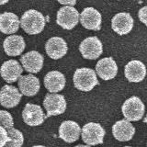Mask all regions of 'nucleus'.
Segmentation results:
<instances>
[{"label": "nucleus", "instance_id": "nucleus-1", "mask_svg": "<svg viewBox=\"0 0 147 147\" xmlns=\"http://www.w3.org/2000/svg\"><path fill=\"white\" fill-rule=\"evenodd\" d=\"M45 18L40 11L30 9L26 11L21 17L20 26L26 33L30 35L39 34L45 27Z\"/></svg>", "mask_w": 147, "mask_h": 147}, {"label": "nucleus", "instance_id": "nucleus-2", "mask_svg": "<svg viewBox=\"0 0 147 147\" xmlns=\"http://www.w3.org/2000/svg\"><path fill=\"white\" fill-rule=\"evenodd\" d=\"M74 85L76 88L81 91H90L98 85V77L96 72L90 68H79L75 72L74 75Z\"/></svg>", "mask_w": 147, "mask_h": 147}, {"label": "nucleus", "instance_id": "nucleus-3", "mask_svg": "<svg viewBox=\"0 0 147 147\" xmlns=\"http://www.w3.org/2000/svg\"><path fill=\"white\" fill-rule=\"evenodd\" d=\"M123 116L129 121H137L144 117V105L138 96H131L122 105Z\"/></svg>", "mask_w": 147, "mask_h": 147}, {"label": "nucleus", "instance_id": "nucleus-4", "mask_svg": "<svg viewBox=\"0 0 147 147\" xmlns=\"http://www.w3.org/2000/svg\"><path fill=\"white\" fill-rule=\"evenodd\" d=\"M105 130L99 123L89 122L82 128V140L87 145H96L103 142Z\"/></svg>", "mask_w": 147, "mask_h": 147}, {"label": "nucleus", "instance_id": "nucleus-5", "mask_svg": "<svg viewBox=\"0 0 147 147\" xmlns=\"http://www.w3.org/2000/svg\"><path fill=\"white\" fill-rule=\"evenodd\" d=\"M80 20V15L76 9L71 6H65L57 12L56 23L64 30H72Z\"/></svg>", "mask_w": 147, "mask_h": 147}, {"label": "nucleus", "instance_id": "nucleus-6", "mask_svg": "<svg viewBox=\"0 0 147 147\" xmlns=\"http://www.w3.org/2000/svg\"><path fill=\"white\" fill-rule=\"evenodd\" d=\"M43 106L47 111L46 119L51 116L63 114L66 109V100L63 95L47 94L43 100Z\"/></svg>", "mask_w": 147, "mask_h": 147}, {"label": "nucleus", "instance_id": "nucleus-7", "mask_svg": "<svg viewBox=\"0 0 147 147\" xmlns=\"http://www.w3.org/2000/svg\"><path fill=\"white\" fill-rule=\"evenodd\" d=\"M79 51L83 57L88 60L98 59L103 53V45L98 37H88L82 41Z\"/></svg>", "mask_w": 147, "mask_h": 147}, {"label": "nucleus", "instance_id": "nucleus-8", "mask_svg": "<svg viewBox=\"0 0 147 147\" xmlns=\"http://www.w3.org/2000/svg\"><path fill=\"white\" fill-rule=\"evenodd\" d=\"M22 118L24 122L29 126H39L43 123L46 115L43 113L40 106L28 103L26 104L22 112Z\"/></svg>", "mask_w": 147, "mask_h": 147}, {"label": "nucleus", "instance_id": "nucleus-9", "mask_svg": "<svg viewBox=\"0 0 147 147\" xmlns=\"http://www.w3.org/2000/svg\"><path fill=\"white\" fill-rule=\"evenodd\" d=\"M101 14L94 7H86L80 15L82 26L87 30H99L101 29Z\"/></svg>", "mask_w": 147, "mask_h": 147}, {"label": "nucleus", "instance_id": "nucleus-10", "mask_svg": "<svg viewBox=\"0 0 147 147\" xmlns=\"http://www.w3.org/2000/svg\"><path fill=\"white\" fill-rule=\"evenodd\" d=\"M22 94L14 86L6 85L0 90V104L5 108L16 107L20 102Z\"/></svg>", "mask_w": 147, "mask_h": 147}, {"label": "nucleus", "instance_id": "nucleus-11", "mask_svg": "<svg viewBox=\"0 0 147 147\" xmlns=\"http://www.w3.org/2000/svg\"><path fill=\"white\" fill-rule=\"evenodd\" d=\"M43 56L36 51H30V52L22 55L20 58L22 66L27 72L31 74L39 73L41 70L43 66Z\"/></svg>", "mask_w": 147, "mask_h": 147}, {"label": "nucleus", "instance_id": "nucleus-12", "mask_svg": "<svg viewBox=\"0 0 147 147\" xmlns=\"http://www.w3.org/2000/svg\"><path fill=\"white\" fill-rule=\"evenodd\" d=\"M46 53L48 56L53 60L63 58L67 53V44L63 38L60 37H53L48 40L45 44Z\"/></svg>", "mask_w": 147, "mask_h": 147}, {"label": "nucleus", "instance_id": "nucleus-13", "mask_svg": "<svg viewBox=\"0 0 147 147\" xmlns=\"http://www.w3.org/2000/svg\"><path fill=\"white\" fill-rule=\"evenodd\" d=\"M111 27L112 30L119 35L128 34L133 28V18L129 13H118L112 18Z\"/></svg>", "mask_w": 147, "mask_h": 147}, {"label": "nucleus", "instance_id": "nucleus-14", "mask_svg": "<svg viewBox=\"0 0 147 147\" xmlns=\"http://www.w3.org/2000/svg\"><path fill=\"white\" fill-rule=\"evenodd\" d=\"M96 71L103 80H110L117 76L118 65L111 57H106L99 60L96 65Z\"/></svg>", "mask_w": 147, "mask_h": 147}, {"label": "nucleus", "instance_id": "nucleus-15", "mask_svg": "<svg viewBox=\"0 0 147 147\" xmlns=\"http://www.w3.org/2000/svg\"><path fill=\"white\" fill-rule=\"evenodd\" d=\"M23 69L16 60H8L5 62L0 68V75L7 83H14L20 79Z\"/></svg>", "mask_w": 147, "mask_h": 147}, {"label": "nucleus", "instance_id": "nucleus-16", "mask_svg": "<svg viewBox=\"0 0 147 147\" xmlns=\"http://www.w3.org/2000/svg\"><path fill=\"white\" fill-rule=\"evenodd\" d=\"M125 77L130 82L138 83L144 79L146 76V67L141 61L132 60L125 66Z\"/></svg>", "mask_w": 147, "mask_h": 147}, {"label": "nucleus", "instance_id": "nucleus-17", "mask_svg": "<svg viewBox=\"0 0 147 147\" xmlns=\"http://www.w3.org/2000/svg\"><path fill=\"white\" fill-rule=\"evenodd\" d=\"M81 133V128L76 121H63L59 128V137L64 142H74L79 139Z\"/></svg>", "mask_w": 147, "mask_h": 147}, {"label": "nucleus", "instance_id": "nucleus-18", "mask_svg": "<svg viewBox=\"0 0 147 147\" xmlns=\"http://www.w3.org/2000/svg\"><path fill=\"white\" fill-rule=\"evenodd\" d=\"M112 133L119 142H128L132 139L135 133V128L127 119H121L114 124L112 127Z\"/></svg>", "mask_w": 147, "mask_h": 147}, {"label": "nucleus", "instance_id": "nucleus-19", "mask_svg": "<svg viewBox=\"0 0 147 147\" xmlns=\"http://www.w3.org/2000/svg\"><path fill=\"white\" fill-rule=\"evenodd\" d=\"M18 87L22 95L27 96H33L40 90V80L33 75L22 76L18 79Z\"/></svg>", "mask_w": 147, "mask_h": 147}, {"label": "nucleus", "instance_id": "nucleus-20", "mask_svg": "<svg viewBox=\"0 0 147 147\" xmlns=\"http://www.w3.org/2000/svg\"><path fill=\"white\" fill-rule=\"evenodd\" d=\"M3 47L8 56H18L24 51L26 43L22 36L11 35L5 39Z\"/></svg>", "mask_w": 147, "mask_h": 147}, {"label": "nucleus", "instance_id": "nucleus-21", "mask_svg": "<svg viewBox=\"0 0 147 147\" xmlns=\"http://www.w3.org/2000/svg\"><path fill=\"white\" fill-rule=\"evenodd\" d=\"M20 21L16 14L5 12L0 14V31L4 34H13L18 30Z\"/></svg>", "mask_w": 147, "mask_h": 147}, {"label": "nucleus", "instance_id": "nucleus-22", "mask_svg": "<svg viewBox=\"0 0 147 147\" xmlns=\"http://www.w3.org/2000/svg\"><path fill=\"white\" fill-rule=\"evenodd\" d=\"M44 86L48 91L57 93L65 86V77L59 71H51L44 77Z\"/></svg>", "mask_w": 147, "mask_h": 147}, {"label": "nucleus", "instance_id": "nucleus-23", "mask_svg": "<svg viewBox=\"0 0 147 147\" xmlns=\"http://www.w3.org/2000/svg\"><path fill=\"white\" fill-rule=\"evenodd\" d=\"M7 131V142L5 147H21L24 142V137L20 131L10 128Z\"/></svg>", "mask_w": 147, "mask_h": 147}, {"label": "nucleus", "instance_id": "nucleus-24", "mask_svg": "<svg viewBox=\"0 0 147 147\" xmlns=\"http://www.w3.org/2000/svg\"><path fill=\"white\" fill-rule=\"evenodd\" d=\"M14 121L11 114L7 112V110L0 109V126L5 128L6 130L13 128Z\"/></svg>", "mask_w": 147, "mask_h": 147}, {"label": "nucleus", "instance_id": "nucleus-25", "mask_svg": "<svg viewBox=\"0 0 147 147\" xmlns=\"http://www.w3.org/2000/svg\"><path fill=\"white\" fill-rule=\"evenodd\" d=\"M7 142V131L6 129L0 126V147L6 146Z\"/></svg>", "mask_w": 147, "mask_h": 147}, {"label": "nucleus", "instance_id": "nucleus-26", "mask_svg": "<svg viewBox=\"0 0 147 147\" xmlns=\"http://www.w3.org/2000/svg\"><path fill=\"white\" fill-rule=\"evenodd\" d=\"M138 17H139V20L144 23V25L147 26V6L142 7L139 13H138Z\"/></svg>", "mask_w": 147, "mask_h": 147}, {"label": "nucleus", "instance_id": "nucleus-27", "mask_svg": "<svg viewBox=\"0 0 147 147\" xmlns=\"http://www.w3.org/2000/svg\"><path fill=\"white\" fill-rule=\"evenodd\" d=\"M57 1L62 5H66V6H75L76 0H57Z\"/></svg>", "mask_w": 147, "mask_h": 147}, {"label": "nucleus", "instance_id": "nucleus-28", "mask_svg": "<svg viewBox=\"0 0 147 147\" xmlns=\"http://www.w3.org/2000/svg\"><path fill=\"white\" fill-rule=\"evenodd\" d=\"M8 1L9 0H0V5H5V4H7Z\"/></svg>", "mask_w": 147, "mask_h": 147}, {"label": "nucleus", "instance_id": "nucleus-29", "mask_svg": "<svg viewBox=\"0 0 147 147\" xmlns=\"http://www.w3.org/2000/svg\"><path fill=\"white\" fill-rule=\"evenodd\" d=\"M75 147H90L89 145H83V144H79V145H76Z\"/></svg>", "mask_w": 147, "mask_h": 147}, {"label": "nucleus", "instance_id": "nucleus-30", "mask_svg": "<svg viewBox=\"0 0 147 147\" xmlns=\"http://www.w3.org/2000/svg\"><path fill=\"white\" fill-rule=\"evenodd\" d=\"M144 121L147 124V115H146V116H145V118H144Z\"/></svg>", "mask_w": 147, "mask_h": 147}, {"label": "nucleus", "instance_id": "nucleus-31", "mask_svg": "<svg viewBox=\"0 0 147 147\" xmlns=\"http://www.w3.org/2000/svg\"><path fill=\"white\" fill-rule=\"evenodd\" d=\"M33 147H45V146H43V145H35Z\"/></svg>", "mask_w": 147, "mask_h": 147}, {"label": "nucleus", "instance_id": "nucleus-32", "mask_svg": "<svg viewBox=\"0 0 147 147\" xmlns=\"http://www.w3.org/2000/svg\"><path fill=\"white\" fill-rule=\"evenodd\" d=\"M125 147H131V146H125Z\"/></svg>", "mask_w": 147, "mask_h": 147}]
</instances>
